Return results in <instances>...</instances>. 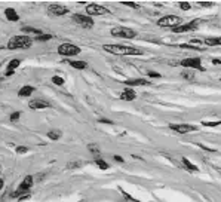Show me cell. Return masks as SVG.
<instances>
[{
    "label": "cell",
    "mask_w": 221,
    "mask_h": 202,
    "mask_svg": "<svg viewBox=\"0 0 221 202\" xmlns=\"http://www.w3.org/2000/svg\"><path fill=\"white\" fill-rule=\"evenodd\" d=\"M102 49L113 54V55H141L142 50L134 46H123V45H104Z\"/></svg>",
    "instance_id": "obj_1"
},
{
    "label": "cell",
    "mask_w": 221,
    "mask_h": 202,
    "mask_svg": "<svg viewBox=\"0 0 221 202\" xmlns=\"http://www.w3.org/2000/svg\"><path fill=\"white\" fill-rule=\"evenodd\" d=\"M33 45V40L30 39L28 36H13L9 43H8V48L9 49H27Z\"/></svg>",
    "instance_id": "obj_2"
},
{
    "label": "cell",
    "mask_w": 221,
    "mask_h": 202,
    "mask_svg": "<svg viewBox=\"0 0 221 202\" xmlns=\"http://www.w3.org/2000/svg\"><path fill=\"white\" fill-rule=\"evenodd\" d=\"M157 24L160 27H178L181 25V18L177 17V15H166V17L160 18L157 21Z\"/></svg>",
    "instance_id": "obj_3"
},
{
    "label": "cell",
    "mask_w": 221,
    "mask_h": 202,
    "mask_svg": "<svg viewBox=\"0 0 221 202\" xmlns=\"http://www.w3.org/2000/svg\"><path fill=\"white\" fill-rule=\"evenodd\" d=\"M58 54H61L64 56H74L80 54V48L76 45H71V43H63L58 48Z\"/></svg>",
    "instance_id": "obj_4"
},
{
    "label": "cell",
    "mask_w": 221,
    "mask_h": 202,
    "mask_svg": "<svg viewBox=\"0 0 221 202\" xmlns=\"http://www.w3.org/2000/svg\"><path fill=\"white\" fill-rule=\"evenodd\" d=\"M111 36L114 37H125V39H132V37H135L136 33L134 30H131V28H126V27H117V28H113L111 30Z\"/></svg>",
    "instance_id": "obj_5"
},
{
    "label": "cell",
    "mask_w": 221,
    "mask_h": 202,
    "mask_svg": "<svg viewBox=\"0 0 221 202\" xmlns=\"http://www.w3.org/2000/svg\"><path fill=\"white\" fill-rule=\"evenodd\" d=\"M86 12H88V15H91V17H96V15H105V13H108L110 11L101 5L91 3V5L86 6Z\"/></svg>",
    "instance_id": "obj_6"
},
{
    "label": "cell",
    "mask_w": 221,
    "mask_h": 202,
    "mask_svg": "<svg viewBox=\"0 0 221 202\" xmlns=\"http://www.w3.org/2000/svg\"><path fill=\"white\" fill-rule=\"evenodd\" d=\"M73 19H74V23H77L83 28H92V27H94V19L89 18V17H86V15L76 13V15H73Z\"/></svg>",
    "instance_id": "obj_7"
},
{
    "label": "cell",
    "mask_w": 221,
    "mask_h": 202,
    "mask_svg": "<svg viewBox=\"0 0 221 202\" xmlns=\"http://www.w3.org/2000/svg\"><path fill=\"white\" fill-rule=\"evenodd\" d=\"M180 64L186 68H198V70H203L199 56H194V58H186V60H182Z\"/></svg>",
    "instance_id": "obj_8"
},
{
    "label": "cell",
    "mask_w": 221,
    "mask_h": 202,
    "mask_svg": "<svg viewBox=\"0 0 221 202\" xmlns=\"http://www.w3.org/2000/svg\"><path fill=\"white\" fill-rule=\"evenodd\" d=\"M171 129H174V131H177V132H180V134H187V132H190V131H196V126H193V125H187V124H171L169 125Z\"/></svg>",
    "instance_id": "obj_9"
},
{
    "label": "cell",
    "mask_w": 221,
    "mask_h": 202,
    "mask_svg": "<svg viewBox=\"0 0 221 202\" xmlns=\"http://www.w3.org/2000/svg\"><path fill=\"white\" fill-rule=\"evenodd\" d=\"M199 21H193L190 24H186V25H178V27H174V33H186V31H193L198 28Z\"/></svg>",
    "instance_id": "obj_10"
},
{
    "label": "cell",
    "mask_w": 221,
    "mask_h": 202,
    "mask_svg": "<svg viewBox=\"0 0 221 202\" xmlns=\"http://www.w3.org/2000/svg\"><path fill=\"white\" fill-rule=\"evenodd\" d=\"M48 11L51 12L52 15H57V17H61V15L68 13V9L63 5H51L49 8H48Z\"/></svg>",
    "instance_id": "obj_11"
},
{
    "label": "cell",
    "mask_w": 221,
    "mask_h": 202,
    "mask_svg": "<svg viewBox=\"0 0 221 202\" xmlns=\"http://www.w3.org/2000/svg\"><path fill=\"white\" fill-rule=\"evenodd\" d=\"M28 107H30V109H33V110H37V109H48V107H51V104H49L48 101L34 100V101H30Z\"/></svg>",
    "instance_id": "obj_12"
},
{
    "label": "cell",
    "mask_w": 221,
    "mask_h": 202,
    "mask_svg": "<svg viewBox=\"0 0 221 202\" xmlns=\"http://www.w3.org/2000/svg\"><path fill=\"white\" fill-rule=\"evenodd\" d=\"M31 186H33V177H31V175H27V177L21 181V184H19V192L28 190ZM19 192H18V193H19Z\"/></svg>",
    "instance_id": "obj_13"
},
{
    "label": "cell",
    "mask_w": 221,
    "mask_h": 202,
    "mask_svg": "<svg viewBox=\"0 0 221 202\" xmlns=\"http://www.w3.org/2000/svg\"><path fill=\"white\" fill-rule=\"evenodd\" d=\"M136 97L135 91L134 89H125L122 94H120V100H125V101H132Z\"/></svg>",
    "instance_id": "obj_14"
},
{
    "label": "cell",
    "mask_w": 221,
    "mask_h": 202,
    "mask_svg": "<svg viewBox=\"0 0 221 202\" xmlns=\"http://www.w3.org/2000/svg\"><path fill=\"white\" fill-rule=\"evenodd\" d=\"M5 17L8 18L9 21H13V23L19 19V17H18L17 11H15V9H12V8H8V9L5 11Z\"/></svg>",
    "instance_id": "obj_15"
},
{
    "label": "cell",
    "mask_w": 221,
    "mask_h": 202,
    "mask_svg": "<svg viewBox=\"0 0 221 202\" xmlns=\"http://www.w3.org/2000/svg\"><path fill=\"white\" fill-rule=\"evenodd\" d=\"M126 86H141V85H148L146 79H134V80H126Z\"/></svg>",
    "instance_id": "obj_16"
},
{
    "label": "cell",
    "mask_w": 221,
    "mask_h": 202,
    "mask_svg": "<svg viewBox=\"0 0 221 202\" xmlns=\"http://www.w3.org/2000/svg\"><path fill=\"white\" fill-rule=\"evenodd\" d=\"M33 91H34L33 86H30V85H25V86H23V88L19 89L18 95H19V97H30L31 94H33Z\"/></svg>",
    "instance_id": "obj_17"
},
{
    "label": "cell",
    "mask_w": 221,
    "mask_h": 202,
    "mask_svg": "<svg viewBox=\"0 0 221 202\" xmlns=\"http://www.w3.org/2000/svg\"><path fill=\"white\" fill-rule=\"evenodd\" d=\"M205 45L206 46H220L221 40H220V37H209V39H205Z\"/></svg>",
    "instance_id": "obj_18"
},
{
    "label": "cell",
    "mask_w": 221,
    "mask_h": 202,
    "mask_svg": "<svg viewBox=\"0 0 221 202\" xmlns=\"http://www.w3.org/2000/svg\"><path fill=\"white\" fill-rule=\"evenodd\" d=\"M61 135H63V132H61V131H58V129H52V131H49V132H48V137H49V138H51V140H59V138H61Z\"/></svg>",
    "instance_id": "obj_19"
},
{
    "label": "cell",
    "mask_w": 221,
    "mask_h": 202,
    "mask_svg": "<svg viewBox=\"0 0 221 202\" xmlns=\"http://www.w3.org/2000/svg\"><path fill=\"white\" fill-rule=\"evenodd\" d=\"M70 66L74 68H77V70H83V68H86V64L85 61H70Z\"/></svg>",
    "instance_id": "obj_20"
},
{
    "label": "cell",
    "mask_w": 221,
    "mask_h": 202,
    "mask_svg": "<svg viewBox=\"0 0 221 202\" xmlns=\"http://www.w3.org/2000/svg\"><path fill=\"white\" fill-rule=\"evenodd\" d=\"M182 163H184V165H186V167H187L188 169H192V171H194V173H196V171H198V167H196V165H193L192 162H190V161H188L187 157H182Z\"/></svg>",
    "instance_id": "obj_21"
},
{
    "label": "cell",
    "mask_w": 221,
    "mask_h": 202,
    "mask_svg": "<svg viewBox=\"0 0 221 202\" xmlns=\"http://www.w3.org/2000/svg\"><path fill=\"white\" fill-rule=\"evenodd\" d=\"M52 36L51 34H40V36H36V42H48L51 40Z\"/></svg>",
    "instance_id": "obj_22"
},
{
    "label": "cell",
    "mask_w": 221,
    "mask_h": 202,
    "mask_svg": "<svg viewBox=\"0 0 221 202\" xmlns=\"http://www.w3.org/2000/svg\"><path fill=\"white\" fill-rule=\"evenodd\" d=\"M19 64H21V61H19V60H12V61H9L8 70H13V72H15V68H17Z\"/></svg>",
    "instance_id": "obj_23"
},
{
    "label": "cell",
    "mask_w": 221,
    "mask_h": 202,
    "mask_svg": "<svg viewBox=\"0 0 221 202\" xmlns=\"http://www.w3.org/2000/svg\"><path fill=\"white\" fill-rule=\"evenodd\" d=\"M24 31H27V33H34L37 34V36H40L42 34V30H37V28H31V27H23Z\"/></svg>",
    "instance_id": "obj_24"
},
{
    "label": "cell",
    "mask_w": 221,
    "mask_h": 202,
    "mask_svg": "<svg viewBox=\"0 0 221 202\" xmlns=\"http://www.w3.org/2000/svg\"><path fill=\"white\" fill-rule=\"evenodd\" d=\"M95 163H96V165H98V167H100L101 169H108V163L104 162V161H102V159H100V157H98V159L95 161Z\"/></svg>",
    "instance_id": "obj_25"
},
{
    "label": "cell",
    "mask_w": 221,
    "mask_h": 202,
    "mask_svg": "<svg viewBox=\"0 0 221 202\" xmlns=\"http://www.w3.org/2000/svg\"><path fill=\"white\" fill-rule=\"evenodd\" d=\"M181 76L184 79H187V80H193L194 79V74H193V72H187V70H184L181 73Z\"/></svg>",
    "instance_id": "obj_26"
},
{
    "label": "cell",
    "mask_w": 221,
    "mask_h": 202,
    "mask_svg": "<svg viewBox=\"0 0 221 202\" xmlns=\"http://www.w3.org/2000/svg\"><path fill=\"white\" fill-rule=\"evenodd\" d=\"M52 82L55 85H64V79L59 77V76H54V77H52Z\"/></svg>",
    "instance_id": "obj_27"
},
{
    "label": "cell",
    "mask_w": 221,
    "mask_h": 202,
    "mask_svg": "<svg viewBox=\"0 0 221 202\" xmlns=\"http://www.w3.org/2000/svg\"><path fill=\"white\" fill-rule=\"evenodd\" d=\"M178 6L181 8L182 11H188V9H190V3H188V2H180Z\"/></svg>",
    "instance_id": "obj_28"
},
{
    "label": "cell",
    "mask_w": 221,
    "mask_h": 202,
    "mask_svg": "<svg viewBox=\"0 0 221 202\" xmlns=\"http://www.w3.org/2000/svg\"><path fill=\"white\" fill-rule=\"evenodd\" d=\"M122 5H126V6H129V8H134V9H138V8H140L138 3H135V2H122Z\"/></svg>",
    "instance_id": "obj_29"
},
{
    "label": "cell",
    "mask_w": 221,
    "mask_h": 202,
    "mask_svg": "<svg viewBox=\"0 0 221 202\" xmlns=\"http://www.w3.org/2000/svg\"><path fill=\"white\" fill-rule=\"evenodd\" d=\"M180 48H184V49H193V50L200 49V46H196V45H181Z\"/></svg>",
    "instance_id": "obj_30"
},
{
    "label": "cell",
    "mask_w": 221,
    "mask_h": 202,
    "mask_svg": "<svg viewBox=\"0 0 221 202\" xmlns=\"http://www.w3.org/2000/svg\"><path fill=\"white\" fill-rule=\"evenodd\" d=\"M27 152H28V149H27L25 146H18L17 147V153H18V155H23V153H27Z\"/></svg>",
    "instance_id": "obj_31"
},
{
    "label": "cell",
    "mask_w": 221,
    "mask_h": 202,
    "mask_svg": "<svg viewBox=\"0 0 221 202\" xmlns=\"http://www.w3.org/2000/svg\"><path fill=\"white\" fill-rule=\"evenodd\" d=\"M19 116H21V112H15L11 114V120L12 122H17L18 119H19Z\"/></svg>",
    "instance_id": "obj_32"
},
{
    "label": "cell",
    "mask_w": 221,
    "mask_h": 202,
    "mask_svg": "<svg viewBox=\"0 0 221 202\" xmlns=\"http://www.w3.org/2000/svg\"><path fill=\"white\" fill-rule=\"evenodd\" d=\"M80 165H82V163H80L79 161H77V162H68L67 163V168H79Z\"/></svg>",
    "instance_id": "obj_33"
},
{
    "label": "cell",
    "mask_w": 221,
    "mask_h": 202,
    "mask_svg": "<svg viewBox=\"0 0 221 202\" xmlns=\"http://www.w3.org/2000/svg\"><path fill=\"white\" fill-rule=\"evenodd\" d=\"M88 149H89V152H91V153H100V150H98V147H96L95 144H89V146H88Z\"/></svg>",
    "instance_id": "obj_34"
},
{
    "label": "cell",
    "mask_w": 221,
    "mask_h": 202,
    "mask_svg": "<svg viewBox=\"0 0 221 202\" xmlns=\"http://www.w3.org/2000/svg\"><path fill=\"white\" fill-rule=\"evenodd\" d=\"M203 125H206V126H217V125H220V122H203Z\"/></svg>",
    "instance_id": "obj_35"
},
{
    "label": "cell",
    "mask_w": 221,
    "mask_h": 202,
    "mask_svg": "<svg viewBox=\"0 0 221 202\" xmlns=\"http://www.w3.org/2000/svg\"><path fill=\"white\" fill-rule=\"evenodd\" d=\"M148 76H150V77H154V79L160 77V74H159V73H154V72H148Z\"/></svg>",
    "instance_id": "obj_36"
},
{
    "label": "cell",
    "mask_w": 221,
    "mask_h": 202,
    "mask_svg": "<svg viewBox=\"0 0 221 202\" xmlns=\"http://www.w3.org/2000/svg\"><path fill=\"white\" fill-rule=\"evenodd\" d=\"M114 161H117V162H125V161H123V157H122V156H117V155L114 156Z\"/></svg>",
    "instance_id": "obj_37"
},
{
    "label": "cell",
    "mask_w": 221,
    "mask_h": 202,
    "mask_svg": "<svg viewBox=\"0 0 221 202\" xmlns=\"http://www.w3.org/2000/svg\"><path fill=\"white\" fill-rule=\"evenodd\" d=\"M199 5L200 6H211L212 3H211V2H203V3H199Z\"/></svg>",
    "instance_id": "obj_38"
},
{
    "label": "cell",
    "mask_w": 221,
    "mask_h": 202,
    "mask_svg": "<svg viewBox=\"0 0 221 202\" xmlns=\"http://www.w3.org/2000/svg\"><path fill=\"white\" fill-rule=\"evenodd\" d=\"M100 122H102V124H111V122H110V120H107V119H101Z\"/></svg>",
    "instance_id": "obj_39"
},
{
    "label": "cell",
    "mask_w": 221,
    "mask_h": 202,
    "mask_svg": "<svg viewBox=\"0 0 221 202\" xmlns=\"http://www.w3.org/2000/svg\"><path fill=\"white\" fill-rule=\"evenodd\" d=\"M11 74H13V70H8L6 72V76H11Z\"/></svg>",
    "instance_id": "obj_40"
},
{
    "label": "cell",
    "mask_w": 221,
    "mask_h": 202,
    "mask_svg": "<svg viewBox=\"0 0 221 202\" xmlns=\"http://www.w3.org/2000/svg\"><path fill=\"white\" fill-rule=\"evenodd\" d=\"M212 62H214V64H220V60H218V58H215V60H214Z\"/></svg>",
    "instance_id": "obj_41"
},
{
    "label": "cell",
    "mask_w": 221,
    "mask_h": 202,
    "mask_svg": "<svg viewBox=\"0 0 221 202\" xmlns=\"http://www.w3.org/2000/svg\"><path fill=\"white\" fill-rule=\"evenodd\" d=\"M2 187H3V180L0 178V189H2Z\"/></svg>",
    "instance_id": "obj_42"
},
{
    "label": "cell",
    "mask_w": 221,
    "mask_h": 202,
    "mask_svg": "<svg viewBox=\"0 0 221 202\" xmlns=\"http://www.w3.org/2000/svg\"><path fill=\"white\" fill-rule=\"evenodd\" d=\"M0 171H2V167H0Z\"/></svg>",
    "instance_id": "obj_43"
}]
</instances>
